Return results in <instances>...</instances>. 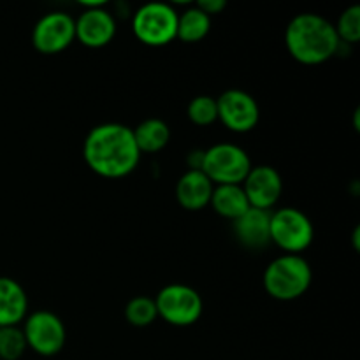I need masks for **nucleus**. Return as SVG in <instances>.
<instances>
[{"mask_svg":"<svg viewBox=\"0 0 360 360\" xmlns=\"http://www.w3.org/2000/svg\"><path fill=\"white\" fill-rule=\"evenodd\" d=\"M83 157L97 176L120 179L136 171L143 155L130 127L123 123H102L88 132L83 143Z\"/></svg>","mask_w":360,"mask_h":360,"instance_id":"1","label":"nucleus"},{"mask_svg":"<svg viewBox=\"0 0 360 360\" xmlns=\"http://www.w3.org/2000/svg\"><path fill=\"white\" fill-rule=\"evenodd\" d=\"M285 46L295 62L322 65L340 53L341 42L336 28L327 18L302 13L292 18L285 30Z\"/></svg>","mask_w":360,"mask_h":360,"instance_id":"2","label":"nucleus"},{"mask_svg":"<svg viewBox=\"0 0 360 360\" xmlns=\"http://www.w3.org/2000/svg\"><path fill=\"white\" fill-rule=\"evenodd\" d=\"M311 281L313 271L308 260L302 255L290 253H283L271 260L262 278L267 295L281 302L302 297L311 287Z\"/></svg>","mask_w":360,"mask_h":360,"instance_id":"3","label":"nucleus"},{"mask_svg":"<svg viewBox=\"0 0 360 360\" xmlns=\"http://www.w3.org/2000/svg\"><path fill=\"white\" fill-rule=\"evenodd\" d=\"M178 14L171 4H144L132 16L134 35L137 41L150 48L171 44L178 34Z\"/></svg>","mask_w":360,"mask_h":360,"instance_id":"4","label":"nucleus"},{"mask_svg":"<svg viewBox=\"0 0 360 360\" xmlns=\"http://www.w3.org/2000/svg\"><path fill=\"white\" fill-rule=\"evenodd\" d=\"M252 167V160L241 146L220 143L204 150L200 172H204L214 186L241 185Z\"/></svg>","mask_w":360,"mask_h":360,"instance_id":"5","label":"nucleus"},{"mask_svg":"<svg viewBox=\"0 0 360 360\" xmlns=\"http://www.w3.org/2000/svg\"><path fill=\"white\" fill-rule=\"evenodd\" d=\"M315 227L304 211L297 207H281L271 213V243L281 252L301 255L311 246Z\"/></svg>","mask_w":360,"mask_h":360,"instance_id":"6","label":"nucleus"},{"mask_svg":"<svg viewBox=\"0 0 360 360\" xmlns=\"http://www.w3.org/2000/svg\"><path fill=\"white\" fill-rule=\"evenodd\" d=\"M158 319L172 327H190L202 316L204 301L195 288L183 283H171L155 297Z\"/></svg>","mask_w":360,"mask_h":360,"instance_id":"7","label":"nucleus"},{"mask_svg":"<svg viewBox=\"0 0 360 360\" xmlns=\"http://www.w3.org/2000/svg\"><path fill=\"white\" fill-rule=\"evenodd\" d=\"M21 330H23L27 347L42 357H55L65 347V323L49 309H37L27 315Z\"/></svg>","mask_w":360,"mask_h":360,"instance_id":"8","label":"nucleus"},{"mask_svg":"<svg viewBox=\"0 0 360 360\" xmlns=\"http://www.w3.org/2000/svg\"><path fill=\"white\" fill-rule=\"evenodd\" d=\"M218 120L234 134L252 132L260 122V108L248 91L232 88L217 98Z\"/></svg>","mask_w":360,"mask_h":360,"instance_id":"9","label":"nucleus"},{"mask_svg":"<svg viewBox=\"0 0 360 360\" xmlns=\"http://www.w3.org/2000/svg\"><path fill=\"white\" fill-rule=\"evenodd\" d=\"M76 41V25L70 14L53 11L44 14L32 30V46L42 55H56Z\"/></svg>","mask_w":360,"mask_h":360,"instance_id":"10","label":"nucleus"},{"mask_svg":"<svg viewBox=\"0 0 360 360\" xmlns=\"http://www.w3.org/2000/svg\"><path fill=\"white\" fill-rule=\"evenodd\" d=\"M250 207L273 211L283 193L281 174L271 165H255L241 183Z\"/></svg>","mask_w":360,"mask_h":360,"instance_id":"11","label":"nucleus"},{"mask_svg":"<svg viewBox=\"0 0 360 360\" xmlns=\"http://www.w3.org/2000/svg\"><path fill=\"white\" fill-rule=\"evenodd\" d=\"M76 39L90 49H101L108 46L116 35L115 16L105 9V6L83 9V13L74 20Z\"/></svg>","mask_w":360,"mask_h":360,"instance_id":"12","label":"nucleus"},{"mask_svg":"<svg viewBox=\"0 0 360 360\" xmlns=\"http://www.w3.org/2000/svg\"><path fill=\"white\" fill-rule=\"evenodd\" d=\"M271 213L250 207L234 221V234L245 248L260 250L271 245Z\"/></svg>","mask_w":360,"mask_h":360,"instance_id":"13","label":"nucleus"},{"mask_svg":"<svg viewBox=\"0 0 360 360\" xmlns=\"http://www.w3.org/2000/svg\"><path fill=\"white\" fill-rule=\"evenodd\" d=\"M28 315L25 288L9 276H0V329L18 327Z\"/></svg>","mask_w":360,"mask_h":360,"instance_id":"14","label":"nucleus"},{"mask_svg":"<svg viewBox=\"0 0 360 360\" xmlns=\"http://www.w3.org/2000/svg\"><path fill=\"white\" fill-rule=\"evenodd\" d=\"M214 185L200 171H186L176 185V199L186 211H200L210 206Z\"/></svg>","mask_w":360,"mask_h":360,"instance_id":"15","label":"nucleus"},{"mask_svg":"<svg viewBox=\"0 0 360 360\" xmlns=\"http://www.w3.org/2000/svg\"><path fill=\"white\" fill-rule=\"evenodd\" d=\"M210 206L214 213L236 221L250 210L248 199L241 185H217L211 193Z\"/></svg>","mask_w":360,"mask_h":360,"instance_id":"16","label":"nucleus"},{"mask_svg":"<svg viewBox=\"0 0 360 360\" xmlns=\"http://www.w3.org/2000/svg\"><path fill=\"white\" fill-rule=\"evenodd\" d=\"M134 130V139L141 155L143 153H158L164 150L171 141V129L164 120L148 118L141 122Z\"/></svg>","mask_w":360,"mask_h":360,"instance_id":"17","label":"nucleus"},{"mask_svg":"<svg viewBox=\"0 0 360 360\" xmlns=\"http://www.w3.org/2000/svg\"><path fill=\"white\" fill-rule=\"evenodd\" d=\"M211 30V18L197 6H190L178 14V34L176 39L186 44L200 42Z\"/></svg>","mask_w":360,"mask_h":360,"instance_id":"18","label":"nucleus"},{"mask_svg":"<svg viewBox=\"0 0 360 360\" xmlns=\"http://www.w3.org/2000/svg\"><path fill=\"white\" fill-rule=\"evenodd\" d=\"M125 319L130 326L137 329L151 326L158 319L155 299L146 297V295H137L130 299L129 304L125 306Z\"/></svg>","mask_w":360,"mask_h":360,"instance_id":"19","label":"nucleus"},{"mask_svg":"<svg viewBox=\"0 0 360 360\" xmlns=\"http://www.w3.org/2000/svg\"><path fill=\"white\" fill-rule=\"evenodd\" d=\"M186 116L197 127H210L218 120L217 98L211 95H197L186 108Z\"/></svg>","mask_w":360,"mask_h":360,"instance_id":"20","label":"nucleus"},{"mask_svg":"<svg viewBox=\"0 0 360 360\" xmlns=\"http://www.w3.org/2000/svg\"><path fill=\"white\" fill-rule=\"evenodd\" d=\"M341 44L354 46L360 41V7L352 6L341 13L338 23L334 25Z\"/></svg>","mask_w":360,"mask_h":360,"instance_id":"21","label":"nucleus"},{"mask_svg":"<svg viewBox=\"0 0 360 360\" xmlns=\"http://www.w3.org/2000/svg\"><path fill=\"white\" fill-rule=\"evenodd\" d=\"M21 327H4L0 329V359L2 360H20L27 352Z\"/></svg>","mask_w":360,"mask_h":360,"instance_id":"22","label":"nucleus"},{"mask_svg":"<svg viewBox=\"0 0 360 360\" xmlns=\"http://www.w3.org/2000/svg\"><path fill=\"white\" fill-rule=\"evenodd\" d=\"M195 6L199 7L204 14H207V16L211 18L214 16V14L224 13V9L227 7V2H225V0H199Z\"/></svg>","mask_w":360,"mask_h":360,"instance_id":"23","label":"nucleus"},{"mask_svg":"<svg viewBox=\"0 0 360 360\" xmlns=\"http://www.w3.org/2000/svg\"><path fill=\"white\" fill-rule=\"evenodd\" d=\"M202 158H204V150L190 151L188 157H186L188 171H200V167H202Z\"/></svg>","mask_w":360,"mask_h":360,"instance_id":"24","label":"nucleus"},{"mask_svg":"<svg viewBox=\"0 0 360 360\" xmlns=\"http://www.w3.org/2000/svg\"><path fill=\"white\" fill-rule=\"evenodd\" d=\"M359 234H360V229H355V234H354V243H355V250H359Z\"/></svg>","mask_w":360,"mask_h":360,"instance_id":"25","label":"nucleus"}]
</instances>
